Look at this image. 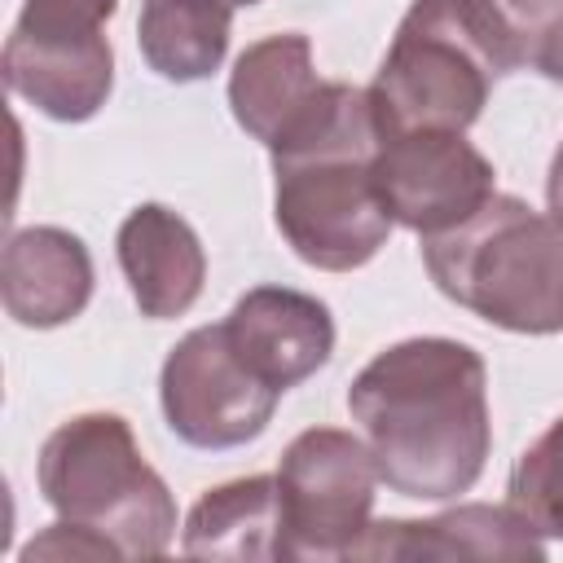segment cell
I'll return each mask as SVG.
<instances>
[{"label": "cell", "instance_id": "1", "mask_svg": "<svg viewBox=\"0 0 563 563\" xmlns=\"http://www.w3.org/2000/svg\"><path fill=\"white\" fill-rule=\"evenodd\" d=\"M347 413L378 479L413 501L471 493L493 453L488 369L457 339L418 334L383 347L352 378Z\"/></svg>", "mask_w": 563, "mask_h": 563}, {"label": "cell", "instance_id": "2", "mask_svg": "<svg viewBox=\"0 0 563 563\" xmlns=\"http://www.w3.org/2000/svg\"><path fill=\"white\" fill-rule=\"evenodd\" d=\"M378 145L383 128L369 88L325 79V92L303 123L268 150L273 220L303 264L352 273L387 246L391 216L374 189Z\"/></svg>", "mask_w": 563, "mask_h": 563}, {"label": "cell", "instance_id": "3", "mask_svg": "<svg viewBox=\"0 0 563 563\" xmlns=\"http://www.w3.org/2000/svg\"><path fill=\"white\" fill-rule=\"evenodd\" d=\"M444 299L510 334L563 330V224L515 194H493L457 229L422 238Z\"/></svg>", "mask_w": 563, "mask_h": 563}, {"label": "cell", "instance_id": "4", "mask_svg": "<svg viewBox=\"0 0 563 563\" xmlns=\"http://www.w3.org/2000/svg\"><path fill=\"white\" fill-rule=\"evenodd\" d=\"M35 479L57 519L97 532L119 559H158L176 537V497L119 413L66 418L44 440Z\"/></svg>", "mask_w": 563, "mask_h": 563}, {"label": "cell", "instance_id": "5", "mask_svg": "<svg viewBox=\"0 0 563 563\" xmlns=\"http://www.w3.org/2000/svg\"><path fill=\"white\" fill-rule=\"evenodd\" d=\"M493 84V66L440 13V4L413 0L383 53V66L369 84V101L383 136L466 132L484 114Z\"/></svg>", "mask_w": 563, "mask_h": 563}, {"label": "cell", "instance_id": "6", "mask_svg": "<svg viewBox=\"0 0 563 563\" xmlns=\"http://www.w3.org/2000/svg\"><path fill=\"white\" fill-rule=\"evenodd\" d=\"M119 0H26L4 40V84L53 123H88L114 88L106 22Z\"/></svg>", "mask_w": 563, "mask_h": 563}, {"label": "cell", "instance_id": "7", "mask_svg": "<svg viewBox=\"0 0 563 563\" xmlns=\"http://www.w3.org/2000/svg\"><path fill=\"white\" fill-rule=\"evenodd\" d=\"M378 484L374 453L361 435L339 427L299 431L277 462L282 559H352L374 523Z\"/></svg>", "mask_w": 563, "mask_h": 563}, {"label": "cell", "instance_id": "8", "mask_svg": "<svg viewBox=\"0 0 563 563\" xmlns=\"http://www.w3.org/2000/svg\"><path fill=\"white\" fill-rule=\"evenodd\" d=\"M158 400L176 440H185L189 449L224 453L264 435L282 391L246 369L224 325L216 321L189 330L167 352L158 374Z\"/></svg>", "mask_w": 563, "mask_h": 563}, {"label": "cell", "instance_id": "9", "mask_svg": "<svg viewBox=\"0 0 563 563\" xmlns=\"http://www.w3.org/2000/svg\"><path fill=\"white\" fill-rule=\"evenodd\" d=\"M374 189L391 224L431 238L471 220L497 194V172L466 132H396L374 154Z\"/></svg>", "mask_w": 563, "mask_h": 563}, {"label": "cell", "instance_id": "10", "mask_svg": "<svg viewBox=\"0 0 563 563\" xmlns=\"http://www.w3.org/2000/svg\"><path fill=\"white\" fill-rule=\"evenodd\" d=\"M220 325L246 369L282 396L312 378L334 352L330 308L290 286H251Z\"/></svg>", "mask_w": 563, "mask_h": 563}, {"label": "cell", "instance_id": "11", "mask_svg": "<svg viewBox=\"0 0 563 563\" xmlns=\"http://www.w3.org/2000/svg\"><path fill=\"white\" fill-rule=\"evenodd\" d=\"M352 559H545V537L510 501H466L431 519H378Z\"/></svg>", "mask_w": 563, "mask_h": 563}, {"label": "cell", "instance_id": "12", "mask_svg": "<svg viewBox=\"0 0 563 563\" xmlns=\"http://www.w3.org/2000/svg\"><path fill=\"white\" fill-rule=\"evenodd\" d=\"M114 255L132 303L150 321L185 317L207 282V251L185 216L163 202H141L123 216L114 233Z\"/></svg>", "mask_w": 563, "mask_h": 563}, {"label": "cell", "instance_id": "13", "mask_svg": "<svg viewBox=\"0 0 563 563\" xmlns=\"http://www.w3.org/2000/svg\"><path fill=\"white\" fill-rule=\"evenodd\" d=\"M92 255L57 224H31L9 233L0 255V303L26 330H57L75 321L92 299Z\"/></svg>", "mask_w": 563, "mask_h": 563}, {"label": "cell", "instance_id": "14", "mask_svg": "<svg viewBox=\"0 0 563 563\" xmlns=\"http://www.w3.org/2000/svg\"><path fill=\"white\" fill-rule=\"evenodd\" d=\"M325 79L312 66V44L299 31L264 35L242 48L229 70V110L246 136L273 150L321 101Z\"/></svg>", "mask_w": 563, "mask_h": 563}, {"label": "cell", "instance_id": "15", "mask_svg": "<svg viewBox=\"0 0 563 563\" xmlns=\"http://www.w3.org/2000/svg\"><path fill=\"white\" fill-rule=\"evenodd\" d=\"M189 559H282L277 475H246L207 488L180 528Z\"/></svg>", "mask_w": 563, "mask_h": 563}, {"label": "cell", "instance_id": "16", "mask_svg": "<svg viewBox=\"0 0 563 563\" xmlns=\"http://www.w3.org/2000/svg\"><path fill=\"white\" fill-rule=\"evenodd\" d=\"M233 35L229 0H141L136 48L167 84H198L220 70Z\"/></svg>", "mask_w": 563, "mask_h": 563}, {"label": "cell", "instance_id": "17", "mask_svg": "<svg viewBox=\"0 0 563 563\" xmlns=\"http://www.w3.org/2000/svg\"><path fill=\"white\" fill-rule=\"evenodd\" d=\"M444 18L475 44L493 75L537 62L541 40L563 18V0H435Z\"/></svg>", "mask_w": 563, "mask_h": 563}, {"label": "cell", "instance_id": "18", "mask_svg": "<svg viewBox=\"0 0 563 563\" xmlns=\"http://www.w3.org/2000/svg\"><path fill=\"white\" fill-rule=\"evenodd\" d=\"M506 501L545 537L563 541V418H554L510 466Z\"/></svg>", "mask_w": 563, "mask_h": 563}, {"label": "cell", "instance_id": "19", "mask_svg": "<svg viewBox=\"0 0 563 563\" xmlns=\"http://www.w3.org/2000/svg\"><path fill=\"white\" fill-rule=\"evenodd\" d=\"M35 554H53V559H119L97 532H88V528H79V523H66V519H57V523H48V532H40L26 550H22V559H35Z\"/></svg>", "mask_w": 563, "mask_h": 563}, {"label": "cell", "instance_id": "20", "mask_svg": "<svg viewBox=\"0 0 563 563\" xmlns=\"http://www.w3.org/2000/svg\"><path fill=\"white\" fill-rule=\"evenodd\" d=\"M550 84H559L563 88V18L550 26V35L541 40V48H537V62H532Z\"/></svg>", "mask_w": 563, "mask_h": 563}, {"label": "cell", "instance_id": "21", "mask_svg": "<svg viewBox=\"0 0 563 563\" xmlns=\"http://www.w3.org/2000/svg\"><path fill=\"white\" fill-rule=\"evenodd\" d=\"M545 202H550V216L563 224V141L550 158V176H545Z\"/></svg>", "mask_w": 563, "mask_h": 563}, {"label": "cell", "instance_id": "22", "mask_svg": "<svg viewBox=\"0 0 563 563\" xmlns=\"http://www.w3.org/2000/svg\"><path fill=\"white\" fill-rule=\"evenodd\" d=\"M233 9H251V4H260V0H229Z\"/></svg>", "mask_w": 563, "mask_h": 563}]
</instances>
